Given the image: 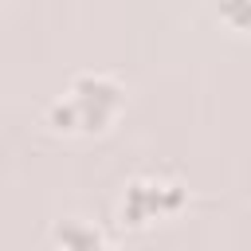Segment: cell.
Returning a JSON list of instances; mask_svg holds the SVG:
<instances>
[{"instance_id": "2", "label": "cell", "mask_w": 251, "mask_h": 251, "mask_svg": "<svg viewBox=\"0 0 251 251\" xmlns=\"http://www.w3.org/2000/svg\"><path fill=\"white\" fill-rule=\"evenodd\" d=\"M184 204H188V188H184L180 180L133 176V180L122 188L118 220H122V227H129V231H145V227H153L157 220L176 216Z\"/></svg>"}, {"instance_id": "4", "label": "cell", "mask_w": 251, "mask_h": 251, "mask_svg": "<svg viewBox=\"0 0 251 251\" xmlns=\"http://www.w3.org/2000/svg\"><path fill=\"white\" fill-rule=\"evenodd\" d=\"M220 20L235 31H251V0H216Z\"/></svg>"}, {"instance_id": "3", "label": "cell", "mask_w": 251, "mask_h": 251, "mask_svg": "<svg viewBox=\"0 0 251 251\" xmlns=\"http://www.w3.org/2000/svg\"><path fill=\"white\" fill-rule=\"evenodd\" d=\"M51 239H55L59 247H71V251H94V247H106V235H102L94 224H86V220H59L55 231H51Z\"/></svg>"}, {"instance_id": "1", "label": "cell", "mask_w": 251, "mask_h": 251, "mask_svg": "<svg viewBox=\"0 0 251 251\" xmlns=\"http://www.w3.org/2000/svg\"><path fill=\"white\" fill-rule=\"evenodd\" d=\"M122 110H126V86L114 75L82 71L47 106V126L67 137H94V133H106Z\"/></svg>"}]
</instances>
